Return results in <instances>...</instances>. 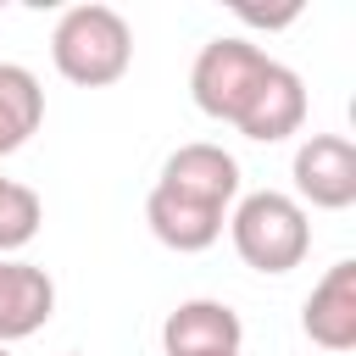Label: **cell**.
Here are the masks:
<instances>
[{
	"label": "cell",
	"mask_w": 356,
	"mask_h": 356,
	"mask_svg": "<svg viewBox=\"0 0 356 356\" xmlns=\"http://www.w3.org/2000/svg\"><path fill=\"white\" fill-rule=\"evenodd\" d=\"M44 122V89L28 67L0 61V156L22 150Z\"/></svg>",
	"instance_id": "11"
},
{
	"label": "cell",
	"mask_w": 356,
	"mask_h": 356,
	"mask_svg": "<svg viewBox=\"0 0 356 356\" xmlns=\"http://www.w3.org/2000/svg\"><path fill=\"white\" fill-rule=\"evenodd\" d=\"M267 72H273V56L261 44H250L239 33H217L211 44H200V56L189 67V95H195V106L206 117L239 122Z\"/></svg>",
	"instance_id": "3"
},
{
	"label": "cell",
	"mask_w": 356,
	"mask_h": 356,
	"mask_svg": "<svg viewBox=\"0 0 356 356\" xmlns=\"http://www.w3.org/2000/svg\"><path fill=\"white\" fill-rule=\"evenodd\" d=\"M300 328L323 350H350L356 345V261H334L317 289L300 306Z\"/></svg>",
	"instance_id": "7"
},
{
	"label": "cell",
	"mask_w": 356,
	"mask_h": 356,
	"mask_svg": "<svg viewBox=\"0 0 356 356\" xmlns=\"http://www.w3.org/2000/svg\"><path fill=\"white\" fill-rule=\"evenodd\" d=\"M228 356H239V350H228Z\"/></svg>",
	"instance_id": "14"
},
{
	"label": "cell",
	"mask_w": 356,
	"mask_h": 356,
	"mask_svg": "<svg viewBox=\"0 0 356 356\" xmlns=\"http://www.w3.org/2000/svg\"><path fill=\"white\" fill-rule=\"evenodd\" d=\"M161 189L195 200V206H211V211H228V200L239 195V161L222 150V145H178L161 167Z\"/></svg>",
	"instance_id": "5"
},
{
	"label": "cell",
	"mask_w": 356,
	"mask_h": 356,
	"mask_svg": "<svg viewBox=\"0 0 356 356\" xmlns=\"http://www.w3.org/2000/svg\"><path fill=\"white\" fill-rule=\"evenodd\" d=\"M239 339H245V323L222 300H184L161 323L167 356H228V350H239Z\"/></svg>",
	"instance_id": "6"
},
{
	"label": "cell",
	"mask_w": 356,
	"mask_h": 356,
	"mask_svg": "<svg viewBox=\"0 0 356 356\" xmlns=\"http://www.w3.org/2000/svg\"><path fill=\"white\" fill-rule=\"evenodd\" d=\"M300 122H306V83H300V72L273 61V72L261 78V89L250 95V106H245V117L234 128L245 139H256V145H278V139L300 134Z\"/></svg>",
	"instance_id": "8"
},
{
	"label": "cell",
	"mask_w": 356,
	"mask_h": 356,
	"mask_svg": "<svg viewBox=\"0 0 356 356\" xmlns=\"http://www.w3.org/2000/svg\"><path fill=\"white\" fill-rule=\"evenodd\" d=\"M50 61L67 83L78 89H106L128 72L134 61V28L122 22V11L89 0V6H72L56 17V33H50Z\"/></svg>",
	"instance_id": "1"
},
{
	"label": "cell",
	"mask_w": 356,
	"mask_h": 356,
	"mask_svg": "<svg viewBox=\"0 0 356 356\" xmlns=\"http://www.w3.org/2000/svg\"><path fill=\"white\" fill-rule=\"evenodd\" d=\"M39 222H44V206H39V195H33L28 184H11V178H0V256L22 250V245L39 234Z\"/></svg>",
	"instance_id": "12"
},
{
	"label": "cell",
	"mask_w": 356,
	"mask_h": 356,
	"mask_svg": "<svg viewBox=\"0 0 356 356\" xmlns=\"http://www.w3.org/2000/svg\"><path fill=\"white\" fill-rule=\"evenodd\" d=\"M50 312H56V284H50V273L0 256V345L39 334V328L50 323Z\"/></svg>",
	"instance_id": "9"
},
{
	"label": "cell",
	"mask_w": 356,
	"mask_h": 356,
	"mask_svg": "<svg viewBox=\"0 0 356 356\" xmlns=\"http://www.w3.org/2000/svg\"><path fill=\"white\" fill-rule=\"evenodd\" d=\"M295 195L317 211H345L356 200V145L345 134H312L295 150Z\"/></svg>",
	"instance_id": "4"
},
{
	"label": "cell",
	"mask_w": 356,
	"mask_h": 356,
	"mask_svg": "<svg viewBox=\"0 0 356 356\" xmlns=\"http://www.w3.org/2000/svg\"><path fill=\"white\" fill-rule=\"evenodd\" d=\"M228 234H234V250L245 267L256 273H289L306 261L312 250V222H306V206L284 189H256L234 206L228 217Z\"/></svg>",
	"instance_id": "2"
},
{
	"label": "cell",
	"mask_w": 356,
	"mask_h": 356,
	"mask_svg": "<svg viewBox=\"0 0 356 356\" xmlns=\"http://www.w3.org/2000/svg\"><path fill=\"white\" fill-rule=\"evenodd\" d=\"M0 356H11V350H6V345H0Z\"/></svg>",
	"instance_id": "13"
},
{
	"label": "cell",
	"mask_w": 356,
	"mask_h": 356,
	"mask_svg": "<svg viewBox=\"0 0 356 356\" xmlns=\"http://www.w3.org/2000/svg\"><path fill=\"white\" fill-rule=\"evenodd\" d=\"M145 222H150V234H156L167 250H178V256H195V250L217 245V234H222V211L195 206V200H184V195L161 189V184H156L150 200H145Z\"/></svg>",
	"instance_id": "10"
}]
</instances>
